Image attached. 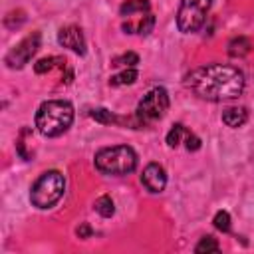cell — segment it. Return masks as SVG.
<instances>
[{
  "label": "cell",
  "instance_id": "cell-1",
  "mask_svg": "<svg viewBox=\"0 0 254 254\" xmlns=\"http://www.w3.org/2000/svg\"><path fill=\"white\" fill-rule=\"evenodd\" d=\"M244 73L226 64H206L185 75V85L200 99L230 101L244 91Z\"/></svg>",
  "mask_w": 254,
  "mask_h": 254
},
{
  "label": "cell",
  "instance_id": "cell-2",
  "mask_svg": "<svg viewBox=\"0 0 254 254\" xmlns=\"http://www.w3.org/2000/svg\"><path fill=\"white\" fill-rule=\"evenodd\" d=\"M73 123V105L64 99L44 101L36 111V127L44 137H60Z\"/></svg>",
  "mask_w": 254,
  "mask_h": 254
},
{
  "label": "cell",
  "instance_id": "cell-3",
  "mask_svg": "<svg viewBox=\"0 0 254 254\" xmlns=\"http://www.w3.org/2000/svg\"><path fill=\"white\" fill-rule=\"evenodd\" d=\"M95 167L105 175H129L137 167V153L129 145L103 147L95 153Z\"/></svg>",
  "mask_w": 254,
  "mask_h": 254
},
{
  "label": "cell",
  "instance_id": "cell-4",
  "mask_svg": "<svg viewBox=\"0 0 254 254\" xmlns=\"http://www.w3.org/2000/svg\"><path fill=\"white\" fill-rule=\"evenodd\" d=\"M65 190V179L60 171H46L42 173L30 189V200L36 208H52Z\"/></svg>",
  "mask_w": 254,
  "mask_h": 254
},
{
  "label": "cell",
  "instance_id": "cell-5",
  "mask_svg": "<svg viewBox=\"0 0 254 254\" xmlns=\"http://www.w3.org/2000/svg\"><path fill=\"white\" fill-rule=\"evenodd\" d=\"M169 109V93L165 87H153L149 89L143 99L137 103L135 109V119L139 121L141 127L151 125L155 121H159Z\"/></svg>",
  "mask_w": 254,
  "mask_h": 254
},
{
  "label": "cell",
  "instance_id": "cell-6",
  "mask_svg": "<svg viewBox=\"0 0 254 254\" xmlns=\"http://www.w3.org/2000/svg\"><path fill=\"white\" fill-rule=\"evenodd\" d=\"M212 0H181L177 12V26L183 34H192L202 28Z\"/></svg>",
  "mask_w": 254,
  "mask_h": 254
},
{
  "label": "cell",
  "instance_id": "cell-7",
  "mask_svg": "<svg viewBox=\"0 0 254 254\" xmlns=\"http://www.w3.org/2000/svg\"><path fill=\"white\" fill-rule=\"evenodd\" d=\"M40 48V32H32L28 34L20 44H16L8 54H6V65L10 69H20L24 67L32 58L34 54L38 52Z\"/></svg>",
  "mask_w": 254,
  "mask_h": 254
},
{
  "label": "cell",
  "instance_id": "cell-8",
  "mask_svg": "<svg viewBox=\"0 0 254 254\" xmlns=\"http://www.w3.org/2000/svg\"><path fill=\"white\" fill-rule=\"evenodd\" d=\"M58 42H60V46H64V48H67V50H71V52H75V54H79V56L85 54L83 32H81V28H77V26H73V24L60 28V32H58Z\"/></svg>",
  "mask_w": 254,
  "mask_h": 254
},
{
  "label": "cell",
  "instance_id": "cell-9",
  "mask_svg": "<svg viewBox=\"0 0 254 254\" xmlns=\"http://www.w3.org/2000/svg\"><path fill=\"white\" fill-rule=\"evenodd\" d=\"M141 183H143V187L149 192H155V194L157 192H163L165 190V185H167V173H165V169L159 163H149L143 169Z\"/></svg>",
  "mask_w": 254,
  "mask_h": 254
},
{
  "label": "cell",
  "instance_id": "cell-10",
  "mask_svg": "<svg viewBox=\"0 0 254 254\" xmlns=\"http://www.w3.org/2000/svg\"><path fill=\"white\" fill-rule=\"evenodd\" d=\"M155 26V16L151 12L147 14H137V16H127V20L123 22V30L127 34H143L147 36Z\"/></svg>",
  "mask_w": 254,
  "mask_h": 254
},
{
  "label": "cell",
  "instance_id": "cell-11",
  "mask_svg": "<svg viewBox=\"0 0 254 254\" xmlns=\"http://www.w3.org/2000/svg\"><path fill=\"white\" fill-rule=\"evenodd\" d=\"M248 119V111L246 107H226L222 111V123L236 129V127H242Z\"/></svg>",
  "mask_w": 254,
  "mask_h": 254
},
{
  "label": "cell",
  "instance_id": "cell-12",
  "mask_svg": "<svg viewBox=\"0 0 254 254\" xmlns=\"http://www.w3.org/2000/svg\"><path fill=\"white\" fill-rule=\"evenodd\" d=\"M151 12V4L149 0H125L119 6V14L121 16H137V14H147Z\"/></svg>",
  "mask_w": 254,
  "mask_h": 254
},
{
  "label": "cell",
  "instance_id": "cell-13",
  "mask_svg": "<svg viewBox=\"0 0 254 254\" xmlns=\"http://www.w3.org/2000/svg\"><path fill=\"white\" fill-rule=\"evenodd\" d=\"M252 50V42L246 36H236L228 42V56L230 58H244Z\"/></svg>",
  "mask_w": 254,
  "mask_h": 254
},
{
  "label": "cell",
  "instance_id": "cell-14",
  "mask_svg": "<svg viewBox=\"0 0 254 254\" xmlns=\"http://www.w3.org/2000/svg\"><path fill=\"white\" fill-rule=\"evenodd\" d=\"M65 60L64 58H56V56H50V58H42V60H38L36 64H34V71L36 73H48V71H52L56 65H62V67H65Z\"/></svg>",
  "mask_w": 254,
  "mask_h": 254
},
{
  "label": "cell",
  "instance_id": "cell-15",
  "mask_svg": "<svg viewBox=\"0 0 254 254\" xmlns=\"http://www.w3.org/2000/svg\"><path fill=\"white\" fill-rule=\"evenodd\" d=\"M189 133V129L183 125V123H175L171 129H169V133H167V145L171 147V149H175L177 145H181V141H185V135Z\"/></svg>",
  "mask_w": 254,
  "mask_h": 254
},
{
  "label": "cell",
  "instance_id": "cell-16",
  "mask_svg": "<svg viewBox=\"0 0 254 254\" xmlns=\"http://www.w3.org/2000/svg\"><path fill=\"white\" fill-rule=\"evenodd\" d=\"M93 208H95V212L101 214L103 218H109V216H113V212H115V204H113V198H111L109 194H101V196L95 200Z\"/></svg>",
  "mask_w": 254,
  "mask_h": 254
},
{
  "label": "cell",
  "instance_id": "cell-17",
  "mask_svg": "<svg viewBox=\"0 0 254 254\" xmlns=\"http://www.w3.org/2000/svg\"><path fill=\"white\" fill-rule=\"evenodd\" d=\"M135 79H137V71H135V67H125L123 71L111 75L109 83L117 87V85H129V83H135Z\"/></svg>",
  "mask_w": 254,
  "mask_h": 254
},
{
  "label": "cell",
  "instance_id": "cell-18",
  "mask_svg": "<svg viewBox=\"0 0 254 254\" xmlns=\"http://www.w3.org/2000/svg\"><path fill=\"white\" fill-rule=\"evenodd\" d=\"M89 115H91V119H95L97 123H103V125H111V123H119V121H121L115 113H111V111H109V109H105V107L91 109V111H89Z\"/></svg>",
  "mask_w": 254,
  "mask_h": 254
},
{
  "label": "cell",
  "instance_id": "cell-19",
  "mask_svg": "<svg viewBox=\"0 0 254 254\" xmlns=\"http://www.w3.org/2000/svg\"><path fill=\"white\" fill-rule=\"evenodd\" d=\"M137 64H139V56L135 52H125L111 60V65H115V67H135Z\"/></svg>",
  "mask_w": 254,
  "mask_h": 254
},
{
  "label": "cell",
  "instance_id": "cell-20",
  "mask_svg": "<svg viewBox=\"0 0 254 254\" xmlns=\"http://www.w3.org/2000/svg\"><path fill=\"white\" fill-rule=\"evenodd\" d=\"M220 250V246H218V242H216V238L214 236H202L200 238V242L194 246V252L196 254H208V252H218Z\"/></svg>",
  "mask_w": 254,
  "mask_h": 254
},
{
  "label": "cell",
  "instance_id": "cell-21",
  "mask_svg": "<svg viewBox=\"0 0 254 254\" xmlns=\"http://www.w3.org/2000/svg\"><path fill=\"white\" fill-rule=\"evenodd\" d=\"M212 224H214L216 230L228 232V230H230V214H228L226 210H218V212L214 214V218H212Z\"/></svg>",
  "mask_w": 254,
  "mask_h": 254
},
{
  "label": "cell",
  "instance_id": "cell-22",
  "mask_svg": "<svg viewBox=\"0 0 254 254\" xmlns=\"http://www.w3.org/2000/svg\"><path fill=\"white\" fill-rule=\"evenodd\" d=\"M185 147H187L189 151H198V149H200V139H198L194 133L189 131V133L185 135Z\"/></svg>",
  "mask_w": 254,
  "mask_h": 254
},
{
  "label": "cell",
  "instance_id": "cell-23",
  "mask_svg": "<svg viewBox=\"0 0 254 254\" xmlns=\"http://www.w3.org/2000/svg\"><path fill=\"white\" fill-rule=\"evenodd\" d=\"M75 234H77L79 238H89V236L93 234V230H91V226H89L87 222H81V224L77 226V230H75Z\"/></svg>",
  "mask_w": 254,
  "mask_h": 254
}]
</instances>
